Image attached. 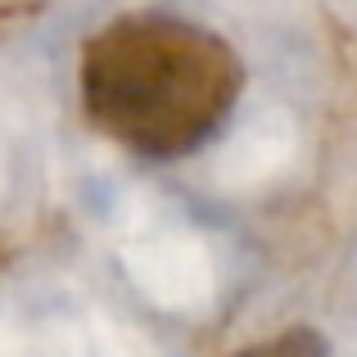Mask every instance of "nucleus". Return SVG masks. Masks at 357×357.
Listing matches in <instances>:
<instances>
[{"mask_svg": "<svg viewBox=\"0 0 357 357\" xmlns=\"http://www.w3.org/2000/svg\"><path fill=\"white\" fill-rule=\"evenodd\" d=\"M244 68L208 27L172 14H127L82 54V105L109 140L145 158H176L227 122Z\"/></svg>", "mask_w": 357, "mask_h": 357, "instance_id": "nucleus-1", "label": "nucleus"}, {"mask_svg": "<svg viewBox=\"0 0 357 357\" xmlns=\"http://www.w3.org/2000/svg\"><path fill=\"white\" fill-rule=\"evenodd\" d=\"M240 357H326V340L312 326H289V331L271 335V340L244 349Z\"/></svg>", "mask_w": 357, "mask_h": 357, "instance_id": "nucleus-2", "label": "nucleus"}]
</instances>
